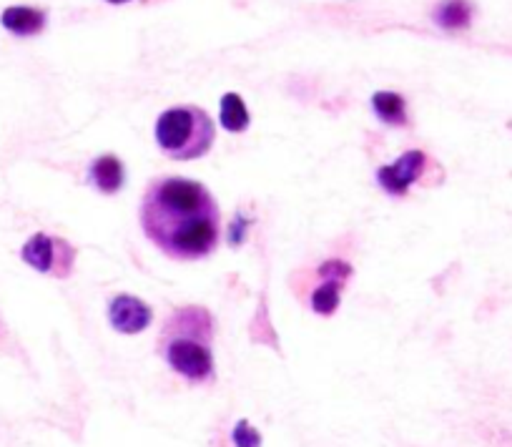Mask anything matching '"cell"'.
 Segmentation results:
<instances>
[{"label":"cell","mask_w":512,"mask_h":447,"mask_svg":"<svg viewBox=\"0 0 512 447\" xmlns=\"http://www.w3.org/2000/svg\"><path fill=\"white\" fill-rule=\"evenodd\" d=\"M141 227L166 257L194 262L219 244V204L204 184L191 179H159L141 201Z\"/></svg>","instance_id":"1"},{"label":"cell","mask_w":512,"mask_h":447,"mask_svg":"<svg viewBox=\"0 0 512 447\" xmlns=\"http://www.w3.org/2000/svg\"><path fill=\"white\" fill-rule=\"evenodd\" d=\"M214 317L204 307L176 309L164 324L161 334V355L166 365L189 382L214 380Z\"/></svg>","instance_id":"2"},{"label":"cell","mask_w":512,"mask_h":447,"mask_svg":"<svg viewBox=\"0 0 512 447\" xmlns=\"http://www.w3.org/2000/svg\"><path fill=\"white\" fill-rule=\"evenodd\" d=\"M154 139L159 149L174 161H194L211 151L216 126L211 116L199 106L166 108L156 119Z\"/></svg>","instance_id":"3"},{"label":"cell","mask_w":512,"mask_h":447,"mask_svg":"<svg viewBox=\"0 0 512 447\" xmlns=\"http://www.w3.org/2000/svg\"><path fill=\"white\" fill-rule=\"evenodd\" d=\"M21 257L28 267H33L41 274H56V277H68L76 262V249L66 242V239L48 237V234L38 232L23 244Z\"/></svg>","instance_id":"4"},{"label":"cell","mask_w":512,"mask_h":447,"mask_svg":"<svg viewBox=\"0 0 512 447\" xmlns=\"http://www.w3.org/2000/svg\"><path fill=\"white\" fill-rule=\"evenodd\" d=\"M425 166H427L425 151L412 149L407 151V154H402L395 164L379 166L377 181L390 196H405L407 191H410V186L422 179Z\"/></svg>","instance_id":"5"},{"label":"cell","mask_w":512,"mask_h":447,"mask_svg":"<svg viewBox=\"0 0 512 447\" xmlns=\"http://www.w3.org/2000/svg\"><path fill=\"white\" fill-rule=\"evenodd\" d=\"M108 322L121 334H141L154 322V309L134 294H118L108 304Z\"/></svg>","instance_id":"6"},{"label":"cell","mask_w":512,"mask_h":447,"mask_svg":"<svg viewBox=\"0 0 512 447\" xmlns=\"http://www.w3.org/2000/svg\"><path fill=\"white\" fill-rule=\"evenodd\" d=\"M319 277L324 282L312 292V309L322 317H332L342 302V284L344 279L352 277V267L347 262H339V259H329L319 269Z\"/></svg>","instance_id":"7"},{"label":"cell","mask_w":512,"mask_h":447,"mask_svg":"<svg viewBox=\"0 0 512 447\" xmlns=\"http://www.w3.org/2000/svg\"><path fill=\"white\" fill-rule=\"evenodd\" d=\"M0 26L18 38L41 36L48 26V13L33 6H11L0 13Z\"/></svg>","instance_id":"8"},{"label":"cell","mask_w":512,"mask_h":447,"mask_svg":"<svg viewBox=\"0 0 512 447\" xmlns=\"http://www.w3.org/2000/svg\"><path fill=\"white\" fill-rule=\"evenodd\" d=\"M88 179L101 194H116V191H121L123 181H126V169H123L118 156L108 154L93 161L91 169H88Z\"/></svg>","instance_id":"9"},{"label":"cell","mask_w":512,"mask_h":447,"mask_svg":"<svg viewBox=\"0 0 512 447\" xmlns=\"http://www.w3.org/2000/svg\"><path fill=\"white\" fill-rule=\"evenodd\" d=\"M432 18L442 31H467L475 18V6L470 0H442Z\"/></svg>","instance_id":"10"},{"label":"cell","mask_w":512,"mask_h":447,"mask_svg":"<svg viewBox=\"0 0 512 447\" xmlns=\"http://www.w3.org/2000/svg\"><path fill=\"white\" fill-rule=\"evenodd\" d=\"M372 108L377 119L387 126H407L410 116H407V101L402 93L395 91H377L372 96Z\"/></svg>","instance_id":"11"},{"label":"cell","mask_w":512,"mask_h":447,"mask_svg":"<svg viewBox=\"0 0 512 447\" xmlns=\"http://www.w3.org/2000/svg\"><path fill=\"white\" fill-rule=\"evenodd\" d=\"M219 121H221V129H226L229 134H241V131L249 129L251 124L249 108H246L244 98H241L239 93H226V96L221 98Z\"/></svg>","instance_id":"12"},{"label":"cell","mask_w":512,"mask_h":447,"mask_svg":"<svg viewBox=\"0 0 512 447\" xmlns=\"http://www.w3.org/2000/svg\"><path fill=\"white\" fill-rule=\"evenodd\" d=\"M231 442L236 447H262L264 437L249 420H239L234 425V430H231Z\"/></svg>","instance_id":"13"},{"label":"cell","mask_w":512,"mask_h":447,"mask_svg":"<svg viewBox=\"0 0 512 447\" xmlns=\"http://www.w3.org/2000/svg\"><path fill=\"white\" fill-rule=\"evenodd\" d=\"M249 224H251V221L244 219V214L236 216L234 224H231L229 242H231V244H241V242H244V232H246V227H249Z\"/></svg>","instance_id":"14"},{"label":"cell","mask_w":512,"mask_h":447,"mask_svg":"<svg viewBox=\"0 0 512 447\" xmlns=\"http://www.w3.org/2000/svg\"><path fill=\"white\" fill-rule=\"evenodd\" d=\"M106 3H111V6H123V3H131V0H106Z\"/></svg>","instance_id":"15"}]
</instances>
